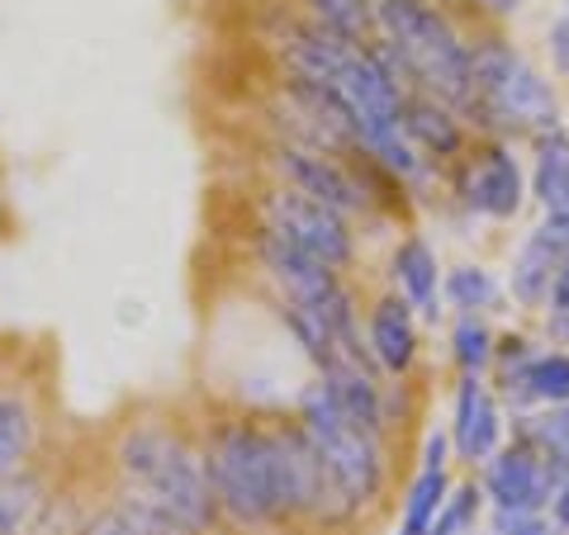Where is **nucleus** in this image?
Here are the masks:
<instances>
[{
    "label": "nucleus",
    "instance_id": "1",
    "mask_svg": "<svg viewBox=\"0 0 569 535\" xmlns=\"http://www.w3.org/2000/svg\"><path fill=\"white\" fill-rule=\"evenodd\" d=\"M380 43L395 52L399 77L413 81L422 95L466 110L470 104V48L460 43L447 14L422 0H376Z\"/></svg>",
    "mask_w": 569,
    "mask_h": 535
},
{
    "label": "nucleus",
    "instance_id": "2",
    "mask_svg": "<svg viewBox=\"0 0 569 535\" xmlns=\"http://www.w3.org/2000/svg\"><path fill=\"white\" fill-rule=\"evenodd\" d=\"M119 470L133 488L129 497L157 507L194 535H204L213 526V516H219L204 460L194 455L181 436L157 432V426H138V432H129L119 445Z\"/></svg>",
    "mask_w": 569,
    "mask_h": 535
},
{
    "label": "nucleus",
    "instance_id": "3",
    "mask_svg": "<svg viewBox=\"0 0 569 535\" xmlns=\"http://www.w3.org/2000/svg\"><path fill=\"white\" fill-rule=\"evenodd\" d=\"M204 474L213 484V503L238 526H271L284 522V493H280V455L276 436L257 432L247 422H228L209 441Z\"/></svg>",
    "mask_w": 569,
    "mask_h": 535
},
{
    "label": "nucleus",
    "instance_id": "4",
    "mask_svg": "<svg viewBox=\"0 0 569 535\" xmlns=\"http://www.w3.org/2000/svg\"><path fill=\"white\" fill-rule=\"evenodd\" d=\"M466 110L498 133H550L560 129V104L550 81L508 43L470 48V104Z\"/></svg>",
    "mask_w": 569,
    "mask_h": 535
},
{
    "label": "nucleus",
    "instance_id": "5",
    "mask_svg": "<svg viewBox=\"0 0 569 535\" xmlns=\"http://www.w3.org/2000/svg\"><path fill=\"white\" fill-rule=\"evenodd\" d=\"M257 261L261 271L276 280L280 299L290 303L295 313L313 317L323 332H332L337 346H347L351 355H361L366 361V346H361V332H356V309H351V294L347 284L337 280L332 265L313 261L309 252H299V246H290L280 233H271V228H261L257 233Z\"/></svg>",
    "mask_w": 569,
    "mask_h": 535
},
{
    "label": "nucleus",
    "instance_id": "6",
    "mask_svg": "<svg viewBox=\"0 0 569 535\" xmlns=\"http://www.w3.org/2000/svg\"><path fill=\"white\" fill-rule=\"evenodd\" d=\"M299 426L313 441V451L328 460L332 478L342 484V493L351 497V507L361 512L380 497L385 488V445L376 432H366L361 422H351L342 407L332 403V394L323 388V380L305 388L299 398Z\"/></svg>",
    "mask_w": 569,
    "mask_h": 535
},
{
    "label": "nucleus",
    "instance_id": "7",
    "mask_svg": "<svg viewBox=\"0 0 569 535\" xmlns=\"http://www.w3.org/2000/svg\"><path fill=\"white\" fill-rule=\"evenodd\" d=\"M276 455H280V493H284V516H313V522H347L356 512L342 484L332 478L328 460L313 451L305 426H280Z\"/></svg>",
    "mask_w": 569,
    "mask_h": 535
},
{
    "label": "nucleus",
    "instance_id": "8",
    "mask_svg": "<svg viewBox=\"0 0 569 535\" xmlns=\"http://www.w3.org/2000/svg\"><path fill=\"white\" fill-rule=\"evenodd\" d=\"M261 219L271 233H280L290 246H299V252H309L313 261L332 265V271H342V265H351V256H356V238H351V223L342 213L290 190V185L266 190Z\"/></svg>",
    "mask_w": 569,
    "mask_h": 535
},
{
    "label": "nucleus",
    "instance_id": "9",
    "mask_svg": "<svg viewBox=\"0 0 569 535\" xmlns=\"http://www.w3.org/2000/svg\"><path fill=\"white\" fill-rule=\"evenodd\" d=\"M271 162H276L280 181L290 185V190H299V194H309V200L337 209L342 219H351V213H366V209H370L366 185L356 181V175H351L342 162H337L332 152L299 148V142H280Z\"/></svg>",
    "mask_w": 569,
    "mask_h": 535
},
{
    "label": "nucleus",
    "instance_id": "10",
    "mask_svg": "<svg viewBox=\"0 0 569 535\" xmlns=\"http://www.w3.org/2000/svg\"><path fill=\"white\" fill-rule=\"evenodd\" d=\"M485 497L498 512H541L556 497V478L527 445H508V451L489 455Z\"/></svg>",
    "mask_w": 569,
    "mask_h": 535
},
{
    "label": "nucleus",
    "instance_id": "11",
    "mask_svg": "<svg viewBox=\"0 0 569 535\" xmlns=\"http://www.w3.org/2000/svg\"><path fill=\"white\" fill-rule=\"evenodd\" d=\"M569 261V223L546 219L537 233L522 242L518 261H512V294H518L527 309L550 299V284H556L560 265Z\"/></svg>",
    "mask_w": 569,
    "mask_h": 535
},
{
    "label": "nucleus",
    "instance_id": "12",
    "mask_svg": "<svg viewBox=\"0 0 569 535\" xmlns=\"http://www.w3.org/2000/svg\"><path fill=\"white\" fill-rule=\"evenodd\" d=\"M456 451L466 460H489L498 455V436H503V413L489 394L485 374H466L456 388V422H451Z\"/></svg>",
    "mask_w": 569,
    "mask_h": 535
},
{
    "label": "nucleus",
    "instance_id": "13",
    "mask_svg": "<svg viewBox=\"0 0 569 535\" xmlns=\"http://www.w3.org/2000/svg\"><path fill=\"white\" fill-rule=\"evenodd\" d=\"M466 200L485 219H512L522 209V166L518 157H508L503 148H493L489 157H479V166L470 171Z\"/></svg>",
    "mask_w": 569,
    "mask_h": 535
},
{
    "label": "nucleus",
    "instance_id": "14",
    "mask_svg": "<svg viewBox=\"0 0 569 535\" xmlns=\"http://www.w3.org/2000/svg\"><path fill=\"white\" fill-rule=\"evenodd\" d=\"M366 351L389 370V374H403L418 355V323H413V309L408 299H380L376 313H370V336H366Z\"/></svg>",
    "mask_w": 569,
    "mask_h": 535
},
{
    "label": "nucleus",
    "instance_id": "15",
    "mask_svg": "<svg viewBox=\"0 0 569 535\" xmlns=\"http://www.w3.org/2000/svg\"><path fill=\"white\" fill-rule=\"evenodd\" d=\"M403 133L413 138V148L427 157H451L456 148H460V123H456V114L447 110L441 100H432V95H403Z\"/></svg>",
    "mask_w": 569,
    "mask_h": 535
},
{
    "label": "nucleus",
    "instance_id": "16",
    "mask_svg": "<svg viewBox=\"0 0 569 535\" xmlns=\"http://www.w3.org/2000/svg\"><path fill=\"white\" fill-rule=\"evenodd\" d=\"M395 280H399V290L408 299V309H418L422 317H437V299H441V280H437V256H432V246H427L422 238H408L399 242V252H395Z\"/></svg>",
    "mask_w": 569,
    "mask_h": 535
},
{
    "label": "nucleus",
    "instance_id": "17",
    "mask_svg": "<svg viewBox=\"0 0 569 535\" xmlns=\"http://www.w3.org/2000/svg\"><path fill=\"white\" fill-rule=\"evenodd\" d=\"M508 398L518 403H541V407H565L569 403V355L565 351H537L522 365V374L508 384Z\"/></svg>",
    "mask_w": 569,
    "mask_h": 535
},
{
    "label": "nucleus",
    "instance_id": "18",
    "mask_svg": "<svg viewBox=\"0 0 569 535\" xmlns=\"http://www.w3.org/2000/svg\"><path fill=\"white\" fill-rule=\"evenodd\" d=\"M518 432H522L518 445H527V451L541 460L560 488L569 478V407H546L541 417H522Z\"/></svg>",
    "mask_w": 569,
    "mask_h": 535
},
{
    "label": "nucleus",
    "instance_id": "19",
    "mask_svg": "<svg viewBox=\"0 0 569 535\" xmlns=\"http://www.w3.org/2000/svg\"><path fill=\"white\" fill-rule=\"evenodd\" d=\"M537 200H541V209H546V219L569 223V133H565V129L541 133Z\"/></svg>",
    "mask_w": 569,
    "mask_h": 535
},
{
    "label": "nucleus",
    "instance_id": "20",
    "mask_svg": "<svg viewBox=\"0 0 569 535\" xmlns=\"http://www.w3.org/2000/svg\"><path fill=\"white\" fill-rule=\"evenodd\" d=\"M447 465H422L418 478H413V488H408L403 497V522H399V535H427L437 522V512L441 503H447Z\"/></svg>",
    "mask_w": 569,
    "mask_h": 535
},
{
    "label": "nucleus",
    "instance_id": "21",
    "mask_svg": "<svg viewBox=\"0 0 569 535\" xmlns=\"http://www.w3.org/2000/svg\"><path fill=\"white\" fill-rule=\"evenodd\" d=\"M33 451V413L24 398L0 394V484L10 474H20L24 455Z\"/></svg>",
    "mask_w": 569,
    "mask_h": 535
},
{
    "label": "nucleus",
    "instance_id": "22",
    "mask_svg": "<svg viewBox=\"0 0 569 535\" xmlns=\"http://www.w3.org/2000/svg\"><path fill=\"white\" fill-rule=\"evenodd\" d=\"M309 6V20L323 24L342 39L361 43L370 29H376V0H305Z\"/></svg>",
    "mask_w": 569,
    "mask_h": 535
},
{
    "label": "nucleus",
    "instance_id": "23",
    "mask_svg": "<svg viewBox=\"0 0 569 535\" xmlns=\"http://www.w3.org/2000/svg\"><path fill=\"white\" fill-rule=\"evenodd\" d=\"M456 365L466 370V374H485L493 365V336L485 327V317H475V313H460V323H456Z\"/></svg>",
    "mask_w": 569,
    "mask_h": 535
},
{
    "label": "nucleus",
    "instance_id": "24",
    "mask_svg": "<svg viewBox=\"0 0 569 535\" xmlns=\"http://www.w3.org/2000/svg\"><path fill=\"white\" fill-rule=\"evenodd\" d=\"M33 507H39V484L10 474L6 484H0V535H20L24 522L33 516Z\"/></svg>",
    "mask_w": 569,
    "mask_h": 535
},
{
    "label": "nucleus",
    "instance_id": "25",
    "mask_svg": "<svg viewBox=\"0 0 569 535\" xmlns=\"http://www.w3.org/2000/svg\"><path fill=\"white\" fill-rule=\"evenodd\" d=\"M479 503H485V488H475V484L447 493V503H441L437 522H432V531H427V535H475Z\"/></svg>",
    "mask_w": 569,
    "mask_h": 535
},
{
    "label": "nucleus",
    "instance_id": "26",
    "mask_svg": "<svg viewBox=\"0 0 569 535\" xmlns=\"http://www.w3.org/2000/svg\"><path fill=\"white\" fill-rule=\"evenodd\" d=\"M447 299L456 309L475 313V309H489L498 299V284L489 271H479V265H460V271H451V280H447Z\"/></svg>",
    "mask_w": 569,
    "mask_h": 535
},
{
    "label": "nucleus",
    "instance_id": "27",
    "mask_svg": "<svg viewBox=\"0 0 569 535\" xmlns=\"http://www.w3.org/2000/svg\"><path fill=\"white\" fill-rule=\"evenodd\" d=\"M123 503H129V512H133V535H194V531H186L181 522H171V516H162L157 507L138 503V497H123Z\"/></svg>",
    "mask_w": 569,
    "mask_h": 535
},
{
    "label": "nucleus",
    "instance_id": "28",
    "mask_svg": "<svg viewBox=\"0 0 569 535\" xmlns=\"http://www.w3.org/2000/svg\"><path fill=\"white\" fill-rule=\"evenodd\" d=\"M81 535H133V512H129V503H114V507L96 512L91 522L81 526Z\"/></svg>",
    "mask_w": 569,
    "mask_h": 535
},
{
    "label": "nucleus",
    "instance_id": "29",
    "mask_svg": "<svg viewBox=\"0 0 569 535\" xmlns=\"http://www.w3.org/2000/svg\"><path fill=\"white\" fill-rule=\"evenodd\" d=\"M550 317H569V261L560 265V275H556V284H550Z\"/></svg>",
    "mask_w": 569,
    "mask_h": 535
},
{
    "label": "nucleus",
    "instance_id": "30",
    "mask_svg": "<svg viewBox=\"0 0 569 535\" xmlns=\"http://www.w3.org/2000/svg\"><path fill=\"white\" fill-rule=\"evenodd\" d=\"M550 516H556V526L569 531V478L556 488V497H550Z\"/></svg>",
    "mask_w": 569,
    "mask_h": 535
},
{
    "label": "nucleus",
    "instance_id": "31",
    "mask_svg": "<svg viewBox=\"0 0 569 535\" xmlns=\"http://www.w3.org/2000/svg\"><path fill=\"white\" fill-rule=\"evenodd\" d=\"M550 43H556V62H560V71H569V14L556 24V33H550Z\"/></svg>",
    "mask_w": 569,
    "mask_h": 535
},
{
    "label": "nucleus",
    "instance_id": "32",
    "mask_svg": "<svg viewBox=\"0 0 569 535\" xmlns=\"http://www.w3.org/2000/svg\"><path fill=\"white\" fill-rule=\"evenodd\" d=\"M479 6H485V10H493V14H512V10L522 6V0H479Z\"/></svg>",
    "mask_w": 569,
    "mask_h": 535
}]
</instances>
